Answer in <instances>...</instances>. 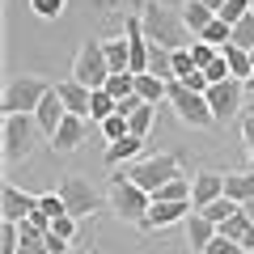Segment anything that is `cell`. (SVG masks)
Listing matches in <instances>:
<instances>
[{
    "label": "cell",
    "instance_id": "obj_19",
    "mask_svg": "<svg viewBox=\"0 0 254 254\" xmlns=\"http://www.w3.org/2000/svg\"><path fill=\"white\" fill-rule=\"evenodd\" d=\"M225 199H233V203H250L254 199V170L225 174Z\"/></svg>",
    "mask_w": 254,
    "mask_h": 254
},
{
    "label": "cell",
    "instance_id": "obj_1",
    "mask_svg": "<svg viewBox=\"0 0 254 254\" xmlns=\"http://www.w3.org/2000/svg\"><path fill=\"white\" fill-rule=\"evenodd\" d=\"M140 26H144L148 43L170 47V51H182V47H190V43H195V34L187 30L182 13H178V9H170L165 0H153V4H148V9L140 13Z\"/></svg>",
    "mask_w": 254,
    "mask_h": 254
},
{
    "label": "cell",
    "instance_id": "obj_17",
    "mask_svg": "<svg viewBox=\"0 0 254 254\" xmlns=\"http://www.w3.org/2000/svg\"><path fill=\"white\" fill-rule=\"evenodd\" d=\"M140 153H144V140L140 136H123V140H115V144H106V165H131V161H140Z\"/></svg>",
    "mask_w": 254,
    "mask_h": 254
},
{
    "label": "cell",
    "instance_id": "obj_14",
    "mask_svg": "<svg viewBox=\"0 0 254 254\" xmlns=\"http://www.w3.org/2000/svg\"><path fill=\"white\" fill-rule=\"evenodd\" d=\"M64 115H68V110H64L60 89H51L43 102H38V110H34V123H38V131H43V136H55V131H60V123H64Z\"/></svg>",
    "mask_w": 254,
    "mask_h": 254
},
{
    "label": "cell",
    "instance_id": "obj_9",
    "mask_svg": "<svg viewBox=\"0 0 254 254\" xmlns=\"http://www.w3.org/2000/svg\"><path fill=\"white\" fill-rule=\"evenodd\" d=\"M203 98H208L216 123H229L233 115H242V110H246V85L242 81H220V85H212Z\"/></svg>",
    "mask_w": 254,
    "mask_h": 254
},
{
    "label": "cell",
    "instance_id": "obj_24",
    "mask_svg": "<svg viewBox=\"0 0 254 254\" xmlns=\"http://www.w3.org/2000/svg\"><path fill=\"white\" fill-rule=\"evenodd\" d=\"M157 203H190V178L182 174V178H174V182H165L161 190L153 195Z\"/></svg>",
    "mask_w": 254,
    "mask_h": 254
},
{
    "label": "cell",
    "instance_id": "obj_6",
    "mask_svg": "<svg viewBox=\"0 0 254 254\" xmlns=\"http://www.w3.org/2000/svg\"><path fill=\"white\" fill-rule=\"evenodd\" d=\"M170 110L182 119L187 127H195V131H208V127H216V115H212V106H208V98L203 93H190L182 81H170Z\"/></svg>",
    "mask_w": 254,
    "mask_h": 254
},
{
    "label": "cell",
    "instance_id": "obj_43",
    "mask_svg": "<svg viewBox=\"0 0 254 254\" xmlns=\"http://www.w3.org/2000/svg\"><path fill=\"white\" fill-rule=\"evenodd\" d=\"M199 4H203V9H212V13H220V9L229 4V0H199Z\"/></svg>",
    "mask_w": 254,
    "mask_h": 254
},
{
    "label": "cell",
    "instance_id": "obj_29",
    "mask_svg": "<svg viewBox=\"0 0 254 254\" xmlns=\"http://www.w3.org/2000/svg\"><path fill=\"white\" fill-rule=\"evenodd\" d=\"M115 110H119V102L110 98L106 89H93V106H89V115H93V123H106V119L115 115Z\"/></svg>",
    "mask_w": 254,
    "mask_h": 254
},
{
    "label": "cell",
    "instance_id": "obj_36",
    "mask_svg": "<svg viewBox=\"0 0 254 254\" xmlns=\"http://www.w3.org/2000/svg\"><path fill=\"white\" fill-rule=\"evenodd\" d=\"M216 17H220V21H229V26H237V21L250 17V0H229V4L216 13Z\"/></svg>",
    "mask_w": 254,
    "mask_h": 254
},
{
    "label": "cell",
    "instance_id": "obj_22",
    "mask_svg": "<svg viewBox=\"0 0 254 254\" xmlns=\"http://www.w3.org/2000/svg\"><path fill=\"white\" fill-rule=\"evenodd\" d=\"M136 93L148 102V106H161V102L170 98V85H165L161 76H148L144 72V76H136Z\"/></svg>",
    "mask_w": 254,
    "mask_h": 254
},
{
    "label": "cell",
    "instance_id": "obj_42",
    "mask_svg": "<svg viewBox=\"0 0 254 254\" xmlns=\"http://www.w3.org/2000/svg\"><path fill=\"white\" fill-rule=\"evenodd\" d=\"M242 140H246V153H250V170H254V115H242Z\"/></svg>",
    "mask_w": 254,
    "mask_h": 254
},
{
    "label": "cell",
    "instance_id": "obj_23",
    "mask_svg": "<svg viewBox=\"0 0 254 254\" xmlns=\"http://www.w3.org/2000/svg\"><path fill=\"white\" fill-rule=\"evenodd\" d=\"M220 55H225V64H229V72H233V81H246V76L254 72V64H250V51H242V47H233V43H229Z\"/></svg>",
    "mask_w": 254,
    "mask_h": 254
},
{
    "label": "cell",
    "instance_id": "obj_18",
    "mask_svg": "<svg viewBox=\"0 0 254 254\" xmlns=\"http://www.w3.org/2000/svg\"><path fill=\"white\" fill-rule=\"evenodd\" d=\"M178 13H182V21H187V30H190L195 38H199L203 30H208L212 21H216V13H212V9H203L199 0H182V4H178Z\"/></svg>",
    "mask_w": 254,
    "mask_h": 254
},
{
    "label": "cell",
    "instance_id": "obj_10",
    "mask_svg": "<svg viewBox=\"0 0 254 254\" xmlns=\"http://www.w3.org/2000/svg\"><path fill=\"white\" fill-rule=\"evenodd\" d=\"M34 212H38V195L21 190L17 182H4L0 187V216L9 220V225H26Z\"/></svg>",
    "mask_w": 254,
    "mask_h": 254
},
{
    "label": "cell",
    "instance_id": "obj_30",
    "mask_svg": "<svg viewBox=\"0 0 254 254\" xmlns=\"http://www.w3.org/2000/svg\"><path fill=\"white\" fill-rule=\"evenodd\" d=\"M237 208H242V203H233V199H216V203H208V208H203V212H199V216H208V220H212V225H216V229H220V225H225V220H229V216H233V212H237Z\"/></svg>",
    "mask_w": 254,
    "mask_h": 254
},
{
    "label": "cell",
    "instance_id": "obj_35",
    "mask_svg": "<svg viewBox=\"0 0 254 254\" xmlns=\"http://www.w3.org/2000/svg\"><path fill=\"white\" fill-rule=\"evenodd\" d=\"M233 47H242V51H254V13L246 21H237L233 26Z\"/></svg>",
    "mask_w": 254,
    "mask_h": 254
},
{
    "label": "cell",
    "instance_id": "obj_46",
    "mask_svg": "<svg viewBox=\"0 0 254 254\" xmlns=\"http://www.w3.org/2000/svg\"><path fill=\"white\" fill-rule=\"evenodd\" d=\"M242 212L250 216V225H254V199H250V203H242Z\"/></svg>",
    "mask_w": 254,
    "mask_h": 254
},
{
    "label": "cell",
    "instance_id": "obj_28",
    "mask_svg": "<svg viewBox=\"0 0 254 254\" xmlns=\"http://www.w3.org/2000/svg\"><path fill=\"white\" fill-rule=\"evenodd\" d=\"M106 93H110L115 102L131 98V93H136V76H131V72H115V76L106 81Z\"/></svg>",
    "mask_w": 254,
    "mask_h": 254
},
{
    "label": "cell",
    "instance_id": "obj_32",
    "mask_svg": "<svg viewBox=\"0 0 254 254\" xmlns=\"http://www.w3.org/2000/svg\"><path fill=\"white\" fill-rule=\"evenodd\" d=\"M30 9H34V17H43V21H55V17H64L68 0H30Z\"/></svg>",
    "mask_w": 254,
    "mask_h": 254
},
{
    "label": "cell",
    "instance_id": "obj_5",
    "mask_svg": "<svg viewBox=\"0 0 254 254\" xmlns=\"http://www.w3.org/2000/svg\"><path fill=\"white\" fill-rule=\"evenodd\" d=\"M38 136L43 131H38L34 115H4V131H0V140H4V165H21L34 153Z\"/></svg>",
    "mask_w": 254,
    "mask_h": 254
},
{
    "label": "cell",
    "instance_id": "obj_33",
    "mask_svg": "<svg viewBox=\"0 0 254 254\" xmlns=\"http://www.w3.org/2000/svg\"><path fill=\"white\" fill-rule=\"evenodd\" d=\"M190 60H195V68L203 72L208 64H216V60H220V51H216V47H208L203 38H195V43H190Z\"/></svg>",
    "mask_w": 254,
    "mask_h": 254
},
{
    "label": "cell",
    "instance_id": "obj_21",
    "mask_svg": "<svg viewBox=\"0 0 254 254\" xmlns=\"http://www.w3.org/2000/svg\"><path fill=\"white\" fill-rule=\"evenodd\" d=\"M148 76H161L165 85L174 81V51H170V47H157L153 43V51H148Z\"/></svg>",
    "mask_w": 254,
    "mask_h": 254
},
{
    "label": "cell",
    "instance_id": "obj_25",
    "mask_svg": "<svg viewBox=\"0 0 254 254\" xmlns=\"http://www.w3.org/2000/svg\"><path fill=\"white\" fill-rule=\"evenodd\" d=\"M153 0H93V9L102 13H123V17H140Z\"/></svg>",
    "mask_w": 254,
    "mask_h": 254
},
{
    "label": "cell",
    "instance_id": "obj_12",
    "mask_svg": "<svg viewBox=\"0 0 254 254\" xmlns=\"http://www.w3.org/2000/svg\"><path fill=\"white\" fill-rule=\"evenodd\" d=\"M190 203H157L153 199V208H148V216L140 220V229L144 233H153V229H170V225H178V220H187L190 216Z\"/></svg>",
    "mask_w": 254,
    "mask_h": 254
},
{
    "label": "cell",
    "instance_id": "obj_38",
    "mask_svg": "<svg viewBox=\"0 0 254 254\" xmlns=\"http://www.w3.org/2000/svg\"><path fill=\"white\" fill-rule=\"evenodd\" d=\"M38 208L47 212V216H68V208H64V199H60V190H51V195H38Z\"/></svg>",
    "mask_w": 254,
    "mask_h": 254
},
{
    "label": "cell",
    "instance_id": "obj_2",
    "mask_svg": "<svg viewBox=\"0 0 254 254\" xmlns=\"http://www.w3.org/2000/svg\"><path fill=\"white\" fill-rule=\"evenodd\" d=\"M106 203H110V212H115L123 225H136V229H140V220H144L148 208H153V195L140 190L136 182L119 170L115 178H110V187H106Z\"/></svg>",
    "mask_w": 254,
    "mask_h": 254
},
{
    "label": "cell",
    "instance_id": "obj_8",
    "mask_svg": "<svg viewBox=\"0 0 254 254\" xmlns=\"http://www.w3.org/2000/svg\"><path fill=\"white\" fill-rule=\"evenodd\" d=\"M60 199H64V208H68V216H76V220H85V216L98 212V190L89 187L85 174H64L60 178Z\"/></svg>",
    "mask_w": 254,
    "mask_h": 254
},
{
    "label": "cell",
    "instance_id": "obj_4",
    "mask_svg": "<svg viewBox=\"0 0 254 254\" xmlns=\"http://www.w3.org/2000/svg\"><path fill=\"white\" fill-rule=\"evenodd\" d=\"M123 174H127L131 182H136L140 190L157 195V190H161L165 182L182 178V161H178V153H153V157H140V161L123 165Z\"/></svg>",
    "mask_w": 254,
    "mask_h": 254
},
{
    "label": "cell",
    "instance_id": "obj_3",
    "mask_svg": "<svg viewBox=\"0 0 254 254\" xmlns=\"http://www.w3.org/2000/svg\"><path fill=\"white\" fill-rule=\"evenodd\" d=\"M51 89H55L51 76H43V72H21V76H13V81L4 85V93H0V110H4V115H34L38 102H43Z\"/></svg>",
    "mask_w": 254,
    "mask_h": 254
},
{
    "label": "cell",
    "instance_id": "obj_45",
    "mask_svg": "<svg viewBox=\"0 0 254 254\" xmlns=\"http://www.w3.org/2000/svg\"><path fill=\"white\" fill-rule=\"evenodd\" d=\"M242 250H254V229L246 233V242H242Z\"/></svg>",
    "mask_w": 254,
    "mask_h": 254
},
{
    "label": "cell",
    "instance_id": "obj_27",
    "mask_svg": "<svg viewBox=\"0 0 254 254\" xmlns=\"http://www.w3.org/2000/svg\"><path fill=\"white\" fill-rule=\"evenodd\" d=\"M98 127H102V136H106V144H115V140L131 136V119H127V115H119V110L106 119V123H98Z\"/></svg>",
    "mask_w": 254,
    "mask_h": 254
},
{
    "label": "cell",
    "instance_id": "obj_40",
    "mask_svg": "<svg viewBox=\"0 0 254 254\" xmlns=\"http://www.w3.org/2000/svg\"><path fill=\"white\" fill-rule=\"evenodd\" d=\"M203 76H208L212 85H220V81H233V72H229V64H225V55H220L216 64H208V68H203Z\"/></svg>",
    "mask_w": 254,
    "mask_h": 254
},
{
    "label": "cell",
    "instance_id": "obj_31",
    "mask_svg": "<svg viewBox=\"0 0 254 254\" xmlns=\"http://www.w3.org/2000/svg\"><path fill=\"white\" fill-rule=\"evenodd\" d=\"M0 254H21V225H0Z\"/></svg>",
    "mask_w": 254,
    "mask_h": 254
},
{
    "label": "cell",
    "instance_id": "obj_11",
    "mask_svg": "<svg viewBox=\"0 0 254 254\" xmlns=\"http://www.w3.org/2000/svg\"><path fill=\"white\" fill-rule=\"evenodd\" d=\"M216 199H225V174H216V170H199L195 178H190V208L203 212L208 203H216Z\"/></svg>",
    "mask_w": 254,
    "mask_h": 254
},
{
    "label": "cell",
    "instance_id": "obj_15",
    "mask_svg": "<svg viewBox=\"0 0 254 254\" xmlns=\"http://www.w3.org/2000/svg\"><path fill=\"white\" fill-rule=\"evenodd\" d=\"M55 89H60V98H64V110H68V115H81V119H89L93 89H85V85H81V81H72V76H68V81H60Z\"/></svg>",
    "mask_w": 254,
    "mask_h": 254
},
{
    "label": "cell",
    "instance_id": "obj_34",
    "mask_svg": "<svg viewBox=\"0 0 254 254\" xmlns=\"http://www.w3.org/2000/svg\"><path fill=\"white\" fill-rule=\"evenodd\" d=\"M199 68H195V60H190V47H182V51H174V81H187V76H195Z\"/></svg>",
    "mask_w": 254,
    "mask_h": 254
},
{
    "label": "cell",
    "instance_id": "obj_41",
    "mask_svg": "<svg viewBox=\"0 0 254 254\" xmlns=\"http://www.w3.org/2000/svg\"><path fill=\"white\" fill-rule=\"evenodd\" d=\"M203 254H246L242 250V246H237V242H229V237H212V246H208V250H203Z\"/></svg>",
    "mask_w": 254,
    "mask_h": 254
},
{
    "label": "cell",
    "instance_id": "obj_51",
    "mask_svg": "<svg viewBox=\"0 0 254 254\" xmlns=\"http://www.w3.org/2000/svg\"><path fill=\"white\" fill-rule=\"evenodd\" d=\"M246 254H254V250H246Z\"/></svg>",
    "mask_w": 254,
    "mask_h": 254
},
{
    "label": "cell",
    "instance_id": "obj_16",
    "mask_svg": "<svg viewBox=\"0 0 254 254\" xmlns=\"http://www.w3.org/2000/svg\"><path fill=\"white\" fill-rule=\"evenodd\" d=\"M220 233V229L216 225H212V220L208 216H199V212H190V216H187V246H190V250H208V246H212V237H216Z\"/></svg>",
    "mask_w": 254,
    "mask_h": 254
},
{
    "label": "cell",
    "instance_id": "obj_49",
    "mask_svg": "<svg viewBox=\"0 0 254 254\" xmlns=\"http://www.w3.org/2000/svg\"><path fill=\"white\" fill-rule=\"evenodd\" d=\"M250 13H254V0H250Z\"/></svg>",
    "mask_w": 254,
    "mask_h": 254
},
{
    "label": "cell",
    "instance_id": "obj_39",
    "mask_svg": "<svg viewBox=\"0 0 254 254\" xmlns=\"http://www.w3.org/2000/svg\"><path fill=\"white\" fill-rule=\"evenodd\" d=\"M51 233L64 237V242H72V237H76V216H55L51 220Z\"/></svg>",
    "mask_w": 254,
    "mask_h": 254
},
{
    "label": "cell",
    "instance_id": "obj_48",
    "mask_svg": "<svg viewBox=\"0 0 254 254\" xmlns=\"http://www.w3.org/2000/svg\"><path fill=\"white\" fill-rule=\"evenodd\" d=\"M68 254H85V250H81V246H72V250H68Z\"/></svg>",
    "mask_w": 254,
    "mask_h": 254
},
{
    "label": "cell",
    "instance_id": "obj_50",
    "mask_svg": "<svg viewBox=\"0 0 254 254\" xmlns=\"http://www.w3.org/2000/svg\"><path fill=\"white\" fill-rule=\"evenodd\" d=\"M250 64H254V51H250Z\"/></svg>",
    "mask_w": 254,
    "mask_h": 254
},
{
    "label": "cell",
    "instance_id": "obj_20",
    "mask_svg": "<svg viewBox=\"0 0 254 254\" xmlns=\"http://www.w3.org/2000/svg\"><path fill=\"white\" fill-rule=\"evenodd\" d=\"M102 47H106L110 76H115V72H131V51H127V38H102Z\"/></svg>",
    "mask_w": 254,
    "mask_h": 254
},
{
    "label": "cell",
    "instance_id": "obj_37",
    "mask_svg": "<svg viewBox=\"0 0 254 254\" xmlns=\"http://www.w3.org/2000/svg\"><path fill=\"white\" fill-rule=\"evenodd\" d=\"M153 119H157V106H140L136 115H131V136L144 140V136H148V127H153Z\"/></svg>",
    "mask_w": 254,
    "mask_h": 254
},
{
    "label": "cell",
    "instance_id": "obj_7",
    "mask_svg": "<svg viewBox=\"0 0 254 254\" xmlns=\"http://www.w3.org/2000/svg\"><path fill=\"white\" fill-rule=\"evenodd\" d=\"M72 81H81L85 89H106L110 81V64H106V47L102 38H85L81 51L72 60Z\"/></svg>",
    "mask_w": 254,
    "mask_h": 254
},
{
    "label": "cell",
    "instance_id": "obj_47",
    "mask_svg": "<svg viewBox=\"0 0 254 254\" xmlns=\"http://www.w3.org/2000/svg\"><path fill=\"white\" fill-rule=\"evenodd\" d=\"M242 85H246V93H254V72H250V76H246V81H242Z\"/></svg>",
    "mask_w": 254,
    "mask_h": 254
},
{
    "label": "cell",
    "instance_id": "obj_26",
    "mask_svg": "<svg viewBox=\"0 0 254 254\" xmlns=\"http://www.w3.org/2000/svg\"><path fill=\"white\" fill-rule=\"evenodd\" d=\"M250 229H254V225H250V216H246V212L237 208L233 216H229L225 225H220V237H229V242H237V246H242V242H246V233H250Z\"/></svg>",
    "mask_w": 254,
    "mask_h": 254
},
{
    "label": "cell",
    "instance_id": "obj_13",
    "mask_svg": "<svg viewBox=\"0 0 254 254\" xmlns=\"http://www.w3.org/2000/svg\"><path fill=\"white\" fill-rule=\"evenodd\" d=\"M85 131H89V127H85L81 115H64L60 131L51 136V148H55V153H76V148L85 144Z\"/></svg>",
    "mask_w": 254,
    "mask_h": 254
},
{
    "label": "cell",
    "instance_id": "obj_44",
    "mask_svg": "<svg viewBox=\"0 0 254 254\" xmlns=\"http://www.w3.org/2000/svg\"><path fill=\"white\" fill-rule=\"evenodd\" d=\"M242 115H254V93H246V110Z\"/></svg>",
    "mask_w": 254,
    "mask_h": 254
}]
</instances>
